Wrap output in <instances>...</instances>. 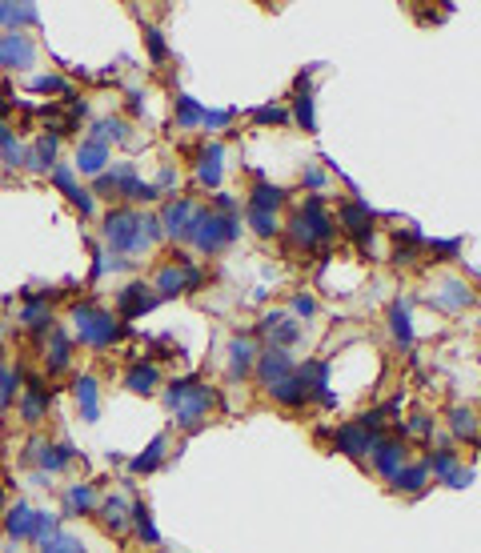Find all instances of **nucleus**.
Returning a JSON list of instances; mask_svg holds the SVG:
<instances>
[{"label": "nucleus", "instance_id": "13d9d810", "mask_svg": "<svg viewBox=\"0 0 481 553\" xmlns=\"http://www.w3.org/2000/svg\"><path fill=\"white\" fill-rule=\"evenodd\" d=\"M0 28L13 33V5H0Z\"/></svg>", "mask_w": 481, "mask_h": 553}, {"label": "nucleus", "instance_id": "a878e982", "mask_svg": "<svg viewBox=\"0 0 481 553\" xmlns=\"http://www.w3.org/2000/svg\"><path fill=\"white\" fill-rule=\"evenodd\" d=\"M56 153H60V137H40L28 148V169L33 173H48V169H56Z\"/></svg>", "mask_w": 481, "mask_h": 553}, {"label": "nucleus", "instance_id": "37998d69", "mask_svg": "<svg viewBox=\"0 0 481 553\" xmlns=\"http://www.w3.org/2000/svg\"><path fill=\"white\" fill-rule=\"evenodd\" d=\"M389 317H394V337L401 341V349H409V341H414V329H409V305H405V301H397Z\"/></svg>", "mask_w": 481, "mask_h": 553}, {"label": "nucleus", "instance_id": "f257e3e1", "mask_svg": "<svg viewBox=\"0 0 481 553\" xmlns=\"http://www.w3.org/2000/svg\"><path fill=\"white\" fill-rule=\"evenodd\" d=\"M100 233L105 241L117 249V253L125 257H140L145 249H153L160 237V217L153 213H137V209H113V213L105 217V225H100Z\"/></svg>", "mask_w": 481, "mask_h": 553}, {"label": "nucleus", "instance_id": "c03bdc74", "mask_svg": "<svg viewBox=\"0 0 481 553\" xmlns=\"http://www.w3.org/2000/svg\"><path fill=\"white\" fill-rule=\"evenodd\" d=\"M33 93H40V97H73V88H68V80L65 77H36L33 80Z\"/></svg>", "mask_w": 481, "mask_h": 553}, {"label": "nucleus", "instance_id": "a211bd4d", "mask_svg": "<svg viewBox=\"0 0 481 553\" xmlns=\"http://www.w3.org/2000/svg\"><path fill=\"white\" fill-rule=\"evenodd\" d=\"M33 521H36V509L28 501H16V506L5 509V534L13 541H28L33 538Z\"/></svg>", "mask_w": 481, "mask_h": 553}, {"label": "nucleus", "instance_id": "b1692460", "mask_svg": "<svg viewBox=\"0 0 481 553\" xmlns=\"http://www.w3.org/2000/svg\"><path fill=\"white\" fill-rule=\"evenodd\" d=\"M108 157H113V148L108 145H97V140H85V145L77 148V169L88 177H100L108 169Z\"/></svg>", "mask_w": 481, "mask_h": 553}, {"label": "nucleus", "instance_id": "8fccbe9b", "mask_svg": "<svg viewBox=\"0 0 481 553\" xmlns=\"http://www.w3.org/2000/svg\"><path fill=\"white\" fill-rule=\"evenodd\" d=\"M394 257H397V261H405V265H409V261H417V237H414V233H409L405 241L397 237V253H394Z\"/></svg>", "mask_w": 481, "mask_h": 553}, {"label": "nucleus", "instance_id": "5fc2aeb1", "mask_svg": "<svg viewBox=\"0 0 481 553\" xmlns=\"http://www.w3.org/2000/svg\"><path fill=\"white\" fill-rule=\"evenodd\" d=\"M461 249V241H434V245H429V253L434 257H454Z\"/></svg>", "mask_w": 481, "mask_h": 553}, {"label": "nucleus", "instance_id": "4be33fe9", "mask_svg": "<svg viewBox=\"0 0 481 553\" xmlns=\"http://www.w3.org/2000/svg\"><path fill=\"white\" fill-rule=\"evenodd\" d=\"M165 454H169V437L160 434V437L148 441L145 454H137L133 461H128V474H133V477H140V474H157V469L165 466Z\"/></svg>", "mask_w": 481, "mask_h": 553}, {"label": "nucleus", "instance_id": "6e6d98bb", "mask_svg": "<svg viewBox=\"0 0 481 553\" xmlns=\"http://www.w3.org/2000/svg\"><path fill=\"white\" fill-rule=\"evenodd\" d=\"M429 429H434V417H425V414H417L409 421V434H429Z\"/></svg>", "mask_w": 481, "mask_h": 553}, {"label": "nucleus", "instance_id": "6ab92c4d", "mask_svg": "<svg viewBox=\"0 0 481 553\" xmlns=\"http://www.w3.org/2000/svg\"><path fill=\"white\" fill-rule=\"evenodd\" d=\"M157 385H160V369L153 365V361H137V365H128V374H125L128 394L148 397V394H157Z\"/></svg>", "mask_w": 481, "mask_h": 553}, {"label": "nucleus", "instance_id": "6e6552de", "mask_svg": "<svg viewBox=\"0 0 481 553\" xmlns=\"http://www.w3.org/2000/svg\"><path fill=\"white\" fill-rule=\"evenodd\" d=\"M153 305H157V293L145 285V281H128V285L117 293V317H120V321L145 317Z\"/></svg>", "mask_w": 481, "mask_h": 553}, {"label": "nucleus", "instance_id": "412c9836", "mask_svg": "<svg viewBox=\"0 0 481 553\" xmlns=\"http://www.w3.org/2000/svg\"><path fill=\"white\" fill-rule=\"evenodd\" d=\"M374 466H377V474L381 477H394L401 466H405V445L394 437H381L377 445H374Z\"/></svg>", "mask_w": 481, "mask_h": 553}, {"label": "nucleus", "instance_id": "20e7f679", "mask_svg": "<svg viewBox=\"0 0 481 553\" xmlns=\"http://www.w3.org/2000/svg\"><path fill=\"white\" fill-rule=\"evenodd\" d=\"M289 233H293V245H305V249H317L325 245L329 237H333V220H329V213L321 209V200H305V205L293 213V220H289Z\"/></svg>", "mask_w": 481, "mask_h": 553}, {"label": "nucleus", "instance_id": "a19ab883", "mask_svg": "<svg viewBox=\"0 0 481 553\" xmlns=\"http://www.w3.org/2000/svg\"><path fill=\"white\" fill-rule=\"evenodd\" d=\"M36 553H88V549H85V541L73 534H53L45 546H36Z\"/></svg>", "mask_w": 481, "mask_h": 553}, {"label": "nucleus", "instance_id": "2f4dec72", "mask_svg": "<svg viewBox=\"0 0 481 553\" xmlns=\"http://www.w3.org/2000/svg\"><path fill=\"white\" fill-rule=\"evenodd\" d=\"M133 529H137V538L145 541V546H157V541H160L157 526H153V509H148L145 501H133Z\"/></svg>", "mask_w": 481, "mask_h": 553}, {"label": "nucleus", "instance_id": "e433bc0d", "mask_svg": "<svg viewBox=\"0 0 481 553\" xmlns=\"http://www.w3.org/2000/svg\"><path fill=\"white\" fill-rule=\"evenodd\" d=\"M20 394V369H5L0 365V414L13 409V401Z\"/></svg>", "mask_w": 481, "mask_h": 553}, {"label": "nucleus", "instance_id": "864d4df0", "mask_svg": "<svg viewBox=\"0 0 481 553\" xmlns=\"http://www.w3.org/2000/svg\"><path fill=\"white\" fill-rule=\"evenodd\" d=\"M293 313L313 317V313H317V301H313V297H305V293H297V297H293Z\"/></svg>", "mask_w": 481, "mask_h": 553}, {"label": "nucleus", "instance_id": "f3484780", "mask_svg": "<svg viewBox=\"0 0 481 553\" xmlns=\"http://www.w3.org/2000/svg\"><path fill=\"white\" fill-rule=\"evenodd\" d=\"M100 521H105L108 529H113V534H125L128 526H133V506H128L125 497L120 494H108V497H100Z\"/></svg>", "mask_w": 481, "mask_h": 553}, {"label": "nucleus", "instance_id": "69168bd1", "mask_svg": "<svg viewBox=\"0 0 481 553\" xmlns=\"http://www.w3.org/2000/svg\"><path fill=\"white\" fill-rule=\"evenodd\" d=\"M0 120H5V88H0Z\"/></svg>", "mask_w": 481, "mask_h": 553}, {"label": "nucleus", "instance_id": "f8f14e48", "mask_svg": "<svg viewBox=\"0 0 481 553\" xmlns=\"http://www.w3.org/2000/svg\"><path fill=\"white\" fill-rule=\"evenodd\" d=\"M25 297H28V301L20 305L16 321L28 329V333H36V337L53 333V305H48V297H33V293H25Z\"/></svg>", "mask_w": 481, "mask_h": 553}, {"label": "nucleus", "instance_id": "4c0bfd02", "mask_svg": "<svg viewBox=\"0 0 481 553\" xmlns=\"http://www.w3.org/2000/svg\"><path fill=\"white\" fill-rule=\"evenodd\" d=\"M297 120H301V128H317L313 125V93H309V77L297 80Z\"/></svg>", "mask_w": 481, "mask_h": 553}, {"label": "nucleus", "instance_id": "603ef678", "mask_svg": "<svg viewBox=\"0 0 481 553\" xmlns=\"http://www.w3.org/2000/svg\"><path fill=\"white\" fill-rule=\"evenodd\" d=\"M229 120H233L229 108H220V113H209V108H205V125H200V128H213V133H217V128H225Z\"/></svg>", "mask_w": 481, "mask_h": 553}, {"label": "nucleus", "instance_id": "e2e57ef3", "mask_svg": "<svg viewBox=\"0 0 481 553\" xmlns=\"http://www.w3.org/2000/svg\"><path fill=\"white\" fill-rule=\"evenodd\" d=\"M233 205H237V200L229 197V193H220V197H217V209H233Z\"/></svg>", "mask_w": 481, "mask_h": 553}, {"label": "nucleus", "instance_id": "680f3d73", "mask_svg": "<svg viewBox=\"0 0 481 553\" xmlns=\"http://www.w3.org/2000/svg\"><path fill=\"white\" fill-rule=\"evenodd\" d=\"M128 108H133V113H140V93H137V88H128Z\"/></svg>", "mask_w": 481, "mask_h": 553}, {"label": "nucleus", "instance_id": "c756f323", "mask_svg": "<svg viewBox=\"0 0 481 553\" xmlns=\"http://www.w3.org/2000/svg\"><path fill=\"white\" fill-rule=\"evenodd\" d=\"M0 157H5V165H13V169L28 165V145H20L16 133L5 125V120H0Z\"/></svg>", "mask_w": 481, "mask_h": 553}, {"label": "nucleus", "instance_id": "ddd939ff", "mask_svg": "<svg viewBox=\"0 0 481 553\" xmlns=\"http://www.w3.org/2000/svg\"><path fill=\"white\" fill-rule=\"evenodd\" d=\"M293 374H297V365L285 349H265V353L257 357V377L265 381V389L277 385V381H285V377H293Z\"/></svg>", "mask_w": 481, "mask_h": 553}, {"label": "nucleus", "instance_id": "c9c22d12", "mask_svg": "<svg viewBox=\"0 0 481 553\" xmlns=\"http://www.w3.org/2000/svg\"><path fill=\"white\" fill-rule=\"evenodd\" d=\"M285 200V193L273 185H257L253 193H249V209H261V213H277V205Z\"/></svg>", "mask_w": 481, "mask_h": 553}, {"label": "nucleus", "instance_id": "bb28decb", "mask_svg": "<svg viewBox=\"0 0 481 553\" xmlns=\"http://www.w3.org/2000/svg\"><path fill=\"white\" fill-rule=\"evenodd\" d=\"M341 225H345L357 241H365L369 233H374V213H369V209L361 205V200H353V205L341 209Z\"/></svg>", "mask_w": 481, "mask_h": 553}, {"label": "nucleus", "instance_id": "9b49d317", "mask_svg": "<svg viewBox=\"0 0 481 553\" xmlns=\"http://www.w3.org/2000/svg\"><path fill=\"white\" fill-rule=\"evenodd\" d=\"M36 60V45L28 33H0V68H28Z\"/></svg>", "mask_w": 481, "mask_h": 553}, {"label": "nucleus", "instance_id": "473e14b6", "mask_svg": "<svg viewBox=\"0 0 481 553\" xmlns=\"http://www.w3.org/2000/svg\"><path fill=\"white\" fill-rule=\"evenodd\" d=\"M133 173L128 165H120V169H105L97 180H93V193H100V197H120V185H125V177Z\"/></svg>", "mask_w": 481, "mask_h": 553}, {"label": "nucleus", "instance_id": "72a5a7b5", "mask_svg": "<svg viewBox=\"0 0 481 553\" xmlns=\"http://www.w3.org/2000/svg\"><path fill=\"white\" fill-rule=\"evenodd\" d=\"M88 140H97V145H108V140H128V125L120 117L113 120H97L93 133H88Z\"/></svg>", "mask_w": 481, "mask_h": 553}, {"label": "nucleus", "instance_id": "c85d7f7f", "mask_svg": "<svg viewBox=\"0 0 481 553\" xmlns=\"http://www.w3.org/2000/svg\"><path fill=\"white\" fill-rule=\"evenodd\" d=\"M469 285L466 281H457V277H449V281H441V297H437V305L441 309H449V313H457V309H466L469 305Z\"/></svg>", "mask_w": 481, "mask_h": 553}, {"label": "nucleus", "instance_id": "a18cd8bd", "mask_svg": "<svg viewBox=\"0 0 481 553\" xmlns=\"http://www.w3.org/2000/svg\"><path fill=\"white\" fill-rule=\"evenodd\" d=\"M249 225H253V233H261V237H273L277 229H281V220H277V213H261V209H249Z\"/></svg>", "mask_w": 481, "mask_h": 553}, {"label": "nucleus", "instance_id": "49530a36", "mask_svg": "<svg viewBox=\"0 0 481 553\" xmlns=\"http://www.w3.org/2000/svg\"><path fill=\"white\" fill-rule=\"evenodd\" d=\"M145 45H148V56H153V65H165L169 48H165V36H160L157 25H145Z\"/></svg>", "mask_w": 481, "mask_h": 553}, {"label": "nucleus", "instance_id": "bf43d9fd", "mask_svg": "<svg viewBox=\"0 0 481 553\" xmlns=\"http://www.w3.org/2000/svg\"><path fill=\"white\" fill-rule=\"evenodd\" d=\"M305 180H309V185H313V189H325V173H317V169H309Z\"/></svg>", "mask_w": 481, "mask_h": 553}, {"label": "nucleus", "instance_id": "4468645a", "mask_svg": "<svg viewBox=\"0 0 481 553\" xmlns=\"http://www.w3.org/2000/svg\"><path fill=\"white\" fill-rule=\"evenodd\" d=\"M220 173H225V148H220V145H200L197 148V185L217 189Z\"/></svg>", "mask_w": 481, "mask_h": 553}, {"label": "nucleus", "instance_id": "052dcab7", "mask_svg": "<svg viewBox=\"0 0 481 553\" xmlns=\"http://www.w3.org/2000/svg\"><path fill=\"white\" fill-rule=\"evenodd\" d=\"M173 180H177V173H173V169H165V173H160V185H157V189H169Z\"/></svg>", "mask_w": 481, "mask_h": 553}, {"label": "nucleus", "instance_id": "ea45409f", "mask_svg": "<svg viewBox=\"0 0 481 553\" xmlns=\"http://www.w3.org/2000/svg\"><path fill=\"white\" fill-rule=\"evenodd\" d=\"M120 197H128V200H157L160 189H157V185H145V180H140L137 173H128L125 185H120Z\"/></svg>", "mask_w": 481, "mask_h": 553}, {"label": "nucleus", "instance_id": "3c124183", "mask_svg": "<svg viewBox=\"0 0 481 553\" xmlns=\"http://www.w3.org/2000/svg\"><path fill=\"white\" fill-rule=\"evenodd\" d=\"M36 20V5H13V33L16 25H33Z\"/></svg>", "mask_w": 481, "mask_h": 553}, {"label": "nucleus", "instance_id": "7ed1b4c3", "mask_svg": "<svg viewBox=\"0 0 481 553\" xmlns=\"http://www.w3.org/2000/svg\"><path fill=\"white\" fill-rule=\"evenodd\" d=\"M73 329H77V341L88 349H113L120 333H125V321L105 313L97 305H73Z\"/></svg>", "mask_w": 481, "mask_h": 553}, {"label": "nucleus", "instance_id": "2eb2a0df", "mask_svg": "<svg viewBox=\"0 0 481 553\" xmlns=\"http://www.w3.org/2000/svg\"><path fill=\"white\" fill-rule=\"evenodd\" d=\"M53 185H56L60 193H65V197H68V200H73V205L80 209V217H93V213H97V205H93V193H88V189H80V185H77L73 169L56 165V169H53Z\"/></svg>", "mask_w": 481, "mask_h": 553}, {"label": "nucleus", "instance_id": "7c9ffc66", "mask_svg": "<svg viewBox=\"0 0 481 553\" xmlns=\"http://www.w3.org/2000/svg\"><path fill=\"white\" fill-rule=\"evenodd\" d=\"M269 394H273V401H281V405H289V409H301L309 401L305 389H301V381H297V374L285 377V381H277V385H269Z\"/></svg>", "mask_w": 481, "mask_h": 553}, {"label": "nucleus", "instance_id": "0eeeda50", "mask_svg": "<svg viewBox=\"0 0 481 553\" xmlns=\"http://www.w3.org/2000/svg\"><path fill=\"white\" fill-rule=\"evenodd\" d=\"M197 217H200V209L193 205V200H169L165 205V213H160V233H169L173 241H193L197 233Z\"/></svg>", "mask_w": 481, "mask_h": 553}, {"label": "nucleus", "instance_id": "cd10ccee", "mask_svg": "<svg viewBox=\"0 0 481 553\" xmlns=\"http://www.w3.org/2000/svg\"><path fill=\"white\" fill-rule=\"evenodd\" d=\"M68 361H73V341H68L65 333H48V349H45L48 374H65Z\"/></svg>", "mask_w": 481, "mask_h": 553}, {"label": "nucleus", "instance_id": "09e8293b", "mask_svg": "<svg viewBox=\"0 0 481 553\" xmlns=\"http://www.w3.org/2000/svg\"><path fill=\"white\" fill-rule=\"evenodd\" d=\"M253 120H257V125H285L289 113H285V108H257Z\"/></svg>", "mask_w": 481, "mask_h": 553}, {"label": "nucleus", "instance_id": "39448f33", "mask_svg": "<svg viewBox=\"0 0 481 553\" xmlns=\"http://www.w3.org/2000/svg\"><path fill=\"white\" fill-rule=\"evenodd\" d=\"M25 461L28 466H36V474L53 477V474H65L68 466L77 461V449L68 445V441H45V437H33L25 449Z\"/></svg>", "mask_w": 481, "mask_h": 553}, {"label": "nucleus", "instance_id": "423d86ee", "mask_svg": "<svg viewBox=\"0 0 481 553\" xmlns=\"http://www.w3.org/2000/svg\"><path fill=\"white\" fill-rule=\"evenodd\" d=\"M240 233V220L233 213H205L200 209V217H197V233L193 241L205 253H217V249H225V245H233Z\"/></svg>", "mask_w": 481, "mask_h": 553}, {"label": "nucleus", "instance_id": "58836bf2", "mask_svg": "<svg viewBox=\"0 0 481 553\" xmlns=\"http://www.w3.org/2000/svg\"><path fill=\"white\" fill-rule=\"evenodd\" d=\"M53 534H60V517H56V514H45V509H36L33 538H28V541H33V546H45V541L53 538Z\"/></svg>", "mask_w": 481, "mask_h": 553}, {"label": "nucleus", "instance_id": "4d7b16f0", "mask_svg": "<svg viewBox=\"0 0 481 553\" xmlns=\"http://www.w3.org/2000/svg\"><path fill=\"white\" fill-rule=\"evenodd\" d=\"M469 477H474V474H469V469H461V466H457V469H454V474H449V477H445V486H454V489H461V486H469Z\"/></svg>", "mask_w": 481, "mask_h": 553}, {"label": "nucleus", "instance_id": "f03ea898", "mask_svg": "<svg viewBox=\"0 0 481 553\" xmlns=\"http://www.w3.org/2000/svg\"><path fill=\"white\" fill-rule=\"evenodd\" d=\"M165 409L173 414L177 421V429H200L209 421V414L217 409V394H213V385H205V381H197V377H177V381H169L165 385Z\"/></svg>", "mask_w": 481, "mask_h": 553}, {"label": "nucleus", "instance_id": "de8ad7c7", "mask_svg": "<svg viewBox=\"0 0 481 553\" xmlns=\"http://www.w3.org/2000/svg\"><path fill=\"white\" fill-rule=\"evenodd\" d=\"M454 469H457V454H454V449H437L434 461H429V474H434V477H449Z\"/></svg>", "mask_w": 481, "mask_h": 553}, {"label": "nucleus", "instance_id": "5701e85b", "mask_svg": "<svg viewBox=\"0 0 481 553\" xmlns=\"http://www.w3.org/2000/svg\"><path fill=\"white\" fill-rule=\"evenodd\" d=\"M73 397H77L80 417H85V421H97L100 417V394H97V377L93 374H80L73 381Z\"/></svg>", "mask_w": 481, "mask_h": 553}, {"label": "nucleus", "instance_id": "393cba45", "mask_svg": "<svg viewBox=\"0 0 481 553\" xmlns=\"http://www.w3.org/2000/svg\"><path fill=\"white\" fill-rule=\"evenodd\" d=\"M425 481H429V461H417V466H401L389 477V489H397V494H421Z\"/></svg>", "mask_w": 481, "mask_h": 553}, {"label": "nucleus", "instance_id": "79ce46f5", "mask_svg": "<svg viewBox=\"0 0 481 553\" xmlns=\"http://www.w3.org/2000/svg\"><path fill=\"white\" fill-rule=\"evenodd\" d=\"M449 425H454V434L466 437V441H477V434H481L477 417L469 414V409H454V414H449Z\"/></svg>", "mask_w": 481, "mask_h": 553}, {"label": "nucleus", "instance_id": "0e129e2a", "mask_svg": "<svg viewBox=\"0 0 481 553\" xmlns=\"http://www.w3.org/2000/svg\"><path fill=\"white\" fill-rule=\"evenodd\" d=\"M8 509V494H5V486H0V514Z\"/></svg>", "mask_w": 481, "mask_h": 553}, {"label": "nucleus", "instance_id": "dca6fc26", "mask_svg": "<svg viewBox=\"0 0 481 553\" xmlns=\"http://www.w3.org/2000/svg\"><path fill=\"white\" fill-rule=\"evenodd\" d=\"M97 509H100V494H97L93 481H77V486L65 489V514L88 517V514H97Z\"/></svg>", "mask_w": 481, "mask_h": 553}, {"label": "nucleus", "instance_id": "f704fd0d", "mask_svg": "<svg viewBox=\"0 0 481 553\" xmlns=\"http://www.w3.org/2000/svg\"><path fill=\"white\" fill-rule=\"evenodd\" d=\"M177 125H180V128H197V125H205V108H200L193 97H185V93L177 97Z\"/></svg>", "mask_w": 481, "mask_h": 553}, {"label": "nucleus", "instance_id": "9d476101", "mask_svg": "<svg viewBox=\"0 0 481 553\" xmlns=\"http://www.w3.org/2000/svg\"><path fill=\"white\" fill-rule=\"evenodd\" d=\"M381 437H385V434H369V429H361L357 421H353V425H341L337 434H333L337 449H341L345 457H353V461H365L369 454H374V445H377Z\"/></svg>", "mask_w": 481, "mask_h": 553}, {"label": "nucleus", "instance_id": "1a4fd4ad", "mask_svg": "<svg viewBox=\"0 0 481 553\" xmlns=\"http://www.w3.org/2000/svg\"><path fill=\"white\" fill-rule=\"evenodd\" d=\"M48 405H53V394L40 385V377L28 381L25 394L16 397V414H20V421H25V425H40V421L48 417Z\"/></svg>", "mask_w": 481, "mask_h": 553}, {"label": "nucleus", "instance_id": "aec40b11", "mask_svg": "<svg viewBox=\"0 0 481 553\" xmlns=\"http://www.w3.org/2000/svg\"><path fill=\"white\" fill-rule=\"evenodd\" d=\"M257 365V341L253 337H237L229 345V377L233 381H245V374Z\"/></svg>", "mask_w": 481, "mask_h": 553}]
</instances>
